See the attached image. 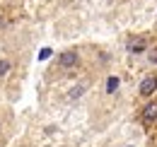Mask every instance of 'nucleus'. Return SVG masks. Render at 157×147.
<instances>
[{
	"label": "nucleus",
	"mask_w": 157,
	"mask_h": 147,
	"mask_svg": "<svg viewBox=\"0 0 157 147\" xmlns=\"http://www.w3.org/2000/svg\"><path fill=\"white\" fill-rule=\"evenodd\" d=\"M157 92V75H145L140 82V96H152Z\"/></svg>",
	"instance_id": "1"
},
{
	"label": "nucleus",
	"mask_w": 157,
	"mask_h": 147,
	"mask_svg": "<svg viewBox=\"0 0 157 147\" xmlns=\"http://www.w3.org/2000/svg\"><path fill=\"white\" fill-rule=\"evenodd\" d=\"M78 63H80L78 51H65V53H60V58H58L60 68H73V65H78Z\"/></svg>",
	"instance_id": "2"
},
{
	"label": "nucleus",
	"mask_w": 157,
	"mask_h": 147,
	"mask_svg": "<svg viewBox=\"0 0 157 147\" xmlns=\"http://www.w3.org/2000/svg\"><path fill=\"white\" fill-rule=\"evenodd\" d=\"M140 116H143V121H145V123L157 121V101H150V104L143 109V113H140Z\"/></svg>",
	"instance_id": "3"
},
{
	"label": "nucleus",
	"mask_w": 157,
	"mask_h": 147,
	"mask_svg": "<svg viewBox=\"0 0 157 147\" xmlns=\"http://www.w3.org/2000/svg\"><path fill=\"white\" fill-rule=\"evenodd\" d=\"M145 48H147V41H145V39H140V36L128 41V51H131V53H143Z\"/></svg>",
	"instance_id": "4"
},
{
	"label": "nucleus",
	"mask_w": 157,
	"mask_h": 147,
	"mask_svg": "<svg viewBox=\"0 0 157 147\" xmlns=\"http://www.w3.org/2000/svg\"><path fill=\"white\" fill-rule=\"evenodd\" d=\"M118 89V77L116 75H111L109 80H106V94H114Z\"/></svg>",
	"instance_id": "5"
},
{
	"label": "nucleus",
	"mask_w": 157,
	"mask_h": 147,
	"mask_svg": "<svg viewBox=\"0 0 157 147\" xmlns=\"http://www.w3.org/2000/svg\"><path fill=\"white\" fill-rule=\"evenodd\" d=\"M7 73H10V60L7 58H0V77H5Z\"/></svg>",
	"instance_id": "6"
},
{
	"label": "nucleus",
	"mask_w": 157,
	"mask_h": 147,
	"mask_svg": "<svg viewBox=\"0 0 157 147\" xmlns=\"http://www.w3.org/2000/svg\"><path fill=\"white\" fill-rule=\"evenodd\" d=\"M82 92H85V87H75V89L70 92V99H78V96H80Z\"/></svg>",
	"instance_id": "7"
},
{
	"label": "nucleus",
	"mask_w": 157,
	"mask_h": 147,
	"mask_svg": "<svg viewBox=\"0 0 157 147\" xmlns=\"http://www.w3.org/2000/svg\"><path fill=\"white\" fill-rule=\"evenodd\" d=\"M48 55H51V48H44V51H41V53H39V58H41V60H46Z\"/></svg>",
	"instance_id": "8"
}]
</instances>
